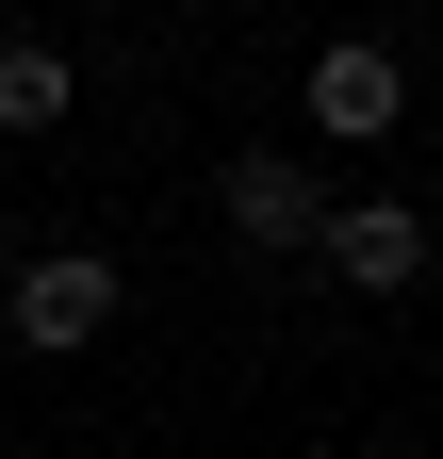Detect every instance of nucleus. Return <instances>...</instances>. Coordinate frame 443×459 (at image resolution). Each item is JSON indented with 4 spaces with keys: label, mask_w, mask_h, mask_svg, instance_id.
<instances>
[{
    "label": "nucleus",
    "mask_w": 443,
    "mask_h": 459,
    "mask_svg": "<svg viewBox=\"0 0 443 459\" xmlns=\"http://www.w3.org/2000/svg\"><path fill=\"white\" fill-rule=\"evenodd\" d=\"M116 312H132V279L99 263V247H33V263H17V296H0V344H33V361H83Z\"/></svg>",
    "instance_id": "obj_1"
},
{
    "label": "nucleus",
    "mask_w": 443,
    "mask_h": 459,
    "mask_svg": "<svg viewBox=\"0 0 443 459\" xmlns=\"http://www.w3.org/2000/svg\"><path fill=\"white\" fill-rule=\"evenodd\" d=\"M312 263L345 279V296H427V213L411 197H328L312 213Z\"/></svg>",
    "instance_id": "obj_2"
},
{
    "label": "nucleus",
    "mask_w": 443,
    "mask_h": 459,
    "mask_svg": "<svg viewBox=\"0 0 443 459\" xmlns=\"http://www.w3.org/2000/svg\"><path fill=\"white\" fill-rule=\"evenodd\" d=\"M296 115H312L328 148H378V132L411 115V66H395L378 33H328V49H312V82H296Z\"/></svg>",
    "instance_id": "obj_3"
},
{
    "label": "nucleus",
    "mask_w": 443,
    "mask_h": 459,
    "mask_svg": "<svg viewBox=\"0 0 443 459\" xmlns=\"http://www.w3.org/2000/svg\"><path fill=\"white\" fill-rule=\"evenodd\" d=\"M213 213H230V247L296 263V247H312V213H328V181H312L296 148H230V164H213Z\"/></svg>",
    "instance_id": "obj_4"
},
{
    "label": "nucleus",
    "mask_w": 443,
    "mask_h": 459,
    "mask_svg": "<svg viewBox=\"0 0 443 459\" xmlns=\"http://www.w3.org/2000/svg\"><path fill=\"white\" fill-rule=\"evenodd\" d=\"M66 115H83V66L49 33H0V132H66Z\"/></svg>",
    "instance_id": "obj_5"
}]
</instances>
